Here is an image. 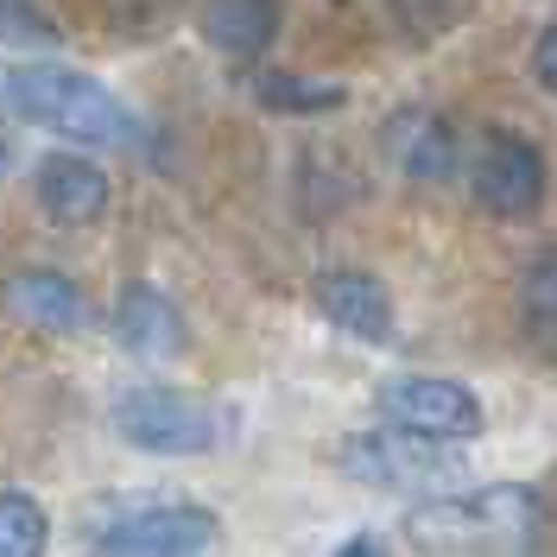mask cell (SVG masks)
Returning a JSON list of instances; mask_svg holds the SVG:
<instances>
[{
    "label": "cell",
    "instance_id": "6da1fadb",
    "mask_svg": "<svg viewBox=\"0 0 557 557\" xmlns=\"http://www.w3.org/2000/svg\"><path fill=\"white\" fill-rule=\"evenodd\" d=\"M0 121L51 127L83 146H108V152H152L146 114L76 64H7L0 58Z\"/></svg>",
    "mask_w": 557,
    "mask_h": 557
},
{
    "label": "cell",
    "instance_id": "7a4b0ae2",
    "mask_svg": "<svg viewBox=\"0 0 557 557\" xmlns=\"http://www.w3.org/2000/svg\"><path fill=\"white\" fill-rule=\"evenodd\" d=\"M545 520L539 487L494 482L475 494H431L406 513V539L418 552H482V545H507Z\"/></svg>",
    "mask_w": 557,
    "mask_h": 557
},
{
    "label": "cell",
    "instance_id": "3957f363",
    "mask_svg": "<svg viewBox=\"0 0 557 557\" xmlns=\"http://www.w3.org/2000/svg\"><path fill=\"white\" fill-rule=\"evenodd\" d=\"M336 469L355 487L412 494V487L450 482L462 469V450L450 437H424V431H406V424H374V431H348L336 444Z\"/></svg>",
    "mask_w": 557,
    "mask_h": 557
},
{
    "label": "cell",
    "instance_id": "277c9868",
    "mask_svg": "<svg viewBox=\"0 0 557 557\" xmlns=\"http://www.w3.org/2000/svg\"><path fill=\"white\" fill-rule=\"evenodd\" d=\"M114 431L139 456H203L222 437L215 412L197 393H177V386H134V393H121L114 399Z\"/></svg>",
    "mask_w": 557,
    "mask_h": 557
},
{
    "label": "cell",
    "instance_id": "5b68a950",
    "mask_svg": "<svg viewBox=\"0 0 557 557\" xmlns=\"http://www.w3.org/2000/svg\"><path fill=\"white\" fill-rule=\"evenodd\" d=\"M469 190L487 215L500 222H525L545 209V190H552V172H545V152L525 134H487L469 159Z\"/></svg>",
    "mask_w": 557,
    "mask_h": 557
},
{
    "label": "cell",
    "instance_id": "8992f818",
    "mask_svg": "<svg viewBox=\"0 0 557 557\" xmlns=\"http://www.w3.org/2000/svg\"><path fill=\"white\" fill-rule=\"evenodd\" d=\"M215 513L197 500H159V507H139L121 513L114 525L96 532L89 557H203L215 545Z\"/></svg>",
    "mask_w": 557,
    "mask_h": 557
},
{
    "label": "cell",
    "instance_id": "52a82bcc",
    "mask_svg": "<svg viewBox=\"0 0 557 557\" xmlns=\"http://www.w3.org/2000/svg\"><path fill=\"white\" fill-rule=\"evenodd\" d=\"M374 412H381V424H406V431L450 437V444L475 437L487 424L482 399L462 381H437V374H393V381L374 393Z\"/></svg>",
    "mask_w": 557,
    "mask_h": 557
},
{
    "label": "cell",
    "instance_id": "ba28073f",
    "mask_svg": "<svg viewBox=\"0 0 557 557\" xmlns=\"http://www.w3.org/2000/svg\"><path fill=\"white\" fill-rule=\"evenodd\" d=\"M311 305L323 323H336L343 336L355 343H393V292H386L374 273H361V267H336V273H323L311 285Z\"/></svg>",
    "mask_w": 557,
    "mask_h": 557
},
{
    "label": "cell",
    "instance_id": "9c48e42d",
    "mask_svg": "<svg viewBox=\"0 0 557 557\" xmlns=\"http://www.w3.org/2000/svg\"><path fill=\"white\" fill-rule=\"evenodd\" d=\"M386 159L399 165V177H412V184H444L456 177L462 165V139L444 114H431V108H399L393 121H386Z\"/></svg>",
    "mask_w": 557,
    "mask_h": 557
},
{
    "label": "cell",
    "instance_id": "30bf717a",
    "mask_svg": "<svg viewBox=\"0 0 557 557\" xmlns=\"http://www.w3.org/2000/svg\"><path fill=\"white\" fill-rule=\"evenodd\" d=\"M33 197L51 222L83 228V222H96L108 209L114 184H108L102 165H89V159H76V152H51V159H38V172H33Z\"/></svg>",
    "mask_w": 557,
    "mask_h": 557
},
{
    "label": "cell",
    "instance_id": "8fae6325",
    "mask_svg": "<svg viewBox=\"0 0 557 557\" xmlns=\"http://www.w3.org/2000/svg\"><path fill=\"white\" fill-rule=\"evenodd\" d=\"M114 336L134 348L139 361H172L184 355V317H177V298H165L159 285H127L114 298Z\"/></svg>",
    "mask_w": 557,
    "mask_h": 557
},
{
    "label": "cell",
    "instance_id": "7c38bea8",
    "mask_svg": "<svg viewBox=\"0 0 557 557\" xmlns=\"http://www.w3.org/2000/svg\"><path fill=\"white\" fill-rule=\"evenodd\" d=\"M7 311L38 323V330H51V336H83L89 330V298L64 273H51V267H33V273H20L7 285Z\"/></svg>",
    "mask_w": 557,
    "mask_h": 557
},
{
    "label": "cell",
    "instance_id": "4fadbf2b",
    "mask_svg": "<svg viewBox=\"0 0 557 557\" xmlns=\"http://www.w3.org/2000/svg\"><path fill=\"white\" fill-rule=\"evenodd\" d=\"M203 38L228 58H260L278 38V0H203Z\"/></svg>",
    "mask_w": 557,
    "mask_h": 557
},
{
    "label": "cell",
    "instance_id": "5bb4252c",
    "mask_svg": "<svg viewBox=\"0 0 557 557\" xmlns=\"http://www.w3.org/2000/svg\"><path fill=\"white\" fill-rule=\"evenodd\" d=\"M247 89L267 114H330L348 102L343 83H317V76H292V70H253Z\"/></svg>",
    "mask_w": 557,
    "mask_h": 557
},
{
    "label": "cell",
    "instance_id": "9a60e30c",
    "mask_svg": "<svg viewBox=\"0 0 557 557\" xmlns=\"http://www.w3.org/2000/svg\"><path fill=\"white\" fill-rule=\"evenodd\" d=\"M51 552V513L26 487H0V557H45Z\"/></svg>",
    "mask_w": 557,
    "mask_h": 557
},
{
    "label": "cell",
    "instance_id": "2e32d148",
    "mask_svg": "<svg viewBox=\"0 0 557 557\" xmlns=\"http://www.w3.org/2000/svg\"><path fill=\"white\" fill-rule=\"evenodd\" d=\"M520 311L532 323L539 343H557V242L539 247L525 260V278H520Z\"/></svg>",
    "mask_w": 557,
    "mask_h": 557
},
{
    "label": "cell",
    "instance_id": "e0dca14e",
    "mask_svg": "<svg viewBox=\"0 0 557 557\" xmlns=\"http://www.w3.org/2000/svg\"><path fill=\"white\" fill-rule=\"evenodd\" d=\"M0 45H58V26L38 13V0H0Z\"/></svg>",
    "mask_w": 557,
    "mask_h": 557
},
{
    "label": "cell",
    "instance_id": "ac0fdd59",
    "mask_svg": "<svg viewBox=\"0 0 557 557\" xmlns=\"http://www.w3.org/2000/svg\"><path fill=\"white\" fill-rule=\"evenodd\" d=\"M532 76H539V89H552L557 96V26H545L539 45H532Z\"/></svg>",
    "mask_w": 557,
    "mask_h": 557
},
{
    "label": "cell",
    "instance_id": "d6986e66",
    "mask_svg": "<svg viewBox=\"0 0 557 557\" xmlns=\"http://www.w3.org/2000/svg\"><path fill=\"white\" fill-rule=\"evenodd\" d=\"M336 557H386V545H381V539H368V532H361V539H348V545H343Z\"/></svg>",
    "mask_w": 557,
    "mask_h": 557
},
{
    "label": "cell",
    "instance_id": "ffe728a7",
    "mask_svg": "<svg viewBox=\"0 0 557 557\" xmlns=\"http://www.w3.org/2000/svg\"><path fill=\"white\" fill-rule=\"evenodd\" d=\"M7 159H13V152H7V146H0V172H7Z\"/></svg>",
    "mask_w": 557,
    "mask_h": 557
}]
</instances>
